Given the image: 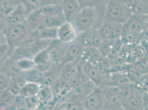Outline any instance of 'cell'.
I'll list each match as a JSON object with an SVG mask.
<instances>
[{
  "mask_svg": "<svg viewBox=\"0 0 148 110\" xmlns=\"http://www.w3.org/2000/svg\"><path fill=\"white\" fill-rule=\"evenodd\" d=\"M79 33L74 24L66 22L58 28V39L62 43H70L75 41Z\"/></svg>",
  "mask_w": 148,
  "mask_h": 110,
  "instance_id": "cell-11",
  "label": "cell"
},
{
  "mask_svg": "<svg viewBox=\"0 0 148 110\" xmlns=\"http://www.w3.org/2000/svg\"><path fill=\"white\" fill-rule=\"evenodd\" d=\"M80 68V65L77 62H68L64 63H62L60 78L69 81L78 73Z\"/></svg>",
  "mask_w": 148,
  "mask_h": 110,
  "instance_id": "cell-21",
  "label": "cell"
},
{
  "mask_svg": "<svg viewBox=\"0 0 148 110\" xmlns=\"http://www.w3.org/2000/svg\"><path fill=\"white\" fill-rule=\"evenodd\" d=\"M77 1H79V3H80L81 2V1H82V0H77Z\"/></svg>",
  "mask_w": 148,
  "mask_h": 110,
  "instance_id": "cell-54",
  "label": "cell"
},
{
  "mask_svg": "<svg viewBox=\"0 0 148 110\" xmlns=\"http://www.w3.org/2000/svg\"><path fill=\"white\" fill-rule=\"evenodd\" d=\"M133 14L148 16V6L141 0H123Z\"/></svg>",
  "mask_w": 148,
  "mask_h": 110,
  "instance_id": "cell-26",
  "label": "cell"
},
{
  "mask_svg": "<svg viewBox=\"0 0 148 110\" xmlns=\"http://www.w3.org/2000/svg\"><path fill=\"white\" fill-rule=\"evenodd\" d=\"M132 83L123 71H116L111 72L109 75L108 86L114 87L124 86Z\"/></svg>",
  "mask_w": 148,
  "mask_h": 110,
  "instance_id": "cell-22",
  "label": "cell"
},
{
  "mask_svg": "<svg viewBox=\"0 0 148 110\" xmlns=\"http://www.w3.org/2000/svg\"><path fill=\"white\" fill-rule=\"evenodd\" d=\"M42 17L43 14L40 9L27 15L24 25L31 35L39 29Z\"/></svg>",
  "mask_w": 148,
  "mask_h": 110,
  "instance_id": "cell-19",
  "label": "cell"
},
{
  "mask_svg": "<svg viewBox=\"0 0 148 110\" xmlns=\"http://www.w3.org/2000/svg\"><path fill=\"white\" fill-rule=\"evenodd\" d=\"M17 96L8 89L1 92L0 94V109L5 110L14 103Z\"/></svg>",
  "mask_w": 148,
  "mask_h": 110,
  "instance_id": "cell-30",
  "label": "cell"
},
{
  "mask_svg": "<svg viewBox=\"0 0 148 110\" xmlns=\"http://www.w3.org/2000/svg\"><path fill=\"white\" fill-rule=\"evenodd\" d=\"M141 1L148 6V0H141Z\"/></svg>",
  "mask_w": 148,
  "mask_h": 110,
  "instance_id": "cell-52",
  "label": "cell"
},
{
  "mask_svg": "<svg viewBox=\"0 0 148 110\" xmlns=\"http://www.w3.org/2000/svg\"><path fill=\"white\" fill-rule=\"evenodd\" d=\"M89 79L87 77L86 75L84 72V71L82 69V68L81 66L80 69L78 72V73L76 74V75L70 81H69V83L71 87L73 88V89L75 88H76L79 86L83 84L84 83H85L87 81H88Z\"/></svg>",
  "mask_w": 148,
  "mask_h": 110,
  "instance_id": "cell-38",
  "label": "cell"
},
{
  "mask_svg": "<svg viewBox=\"0 0 148 110\" xmlns=\"http://www.w3.org/2000/svg\"><path fill=\"white\" fill-rule=\"evenodd\" d=\"M27 82L35 83L38 85H43L44 73L35 67L31 70L23 72Z\"/></svg>",
  "mask_w": 148,
  "mask_h": 110,
  "instance_id": "cell-29",
  "label": "cell"
},
{
  "mask_svg": "<svg viewBox=\"0 0 148 110\" xmlns=\"http://www.w3.org/2000/svg\"><path fill=\"white\" fill-rule=\"evenodd\" d=\"M97 87V86L93 81L88 80L81 86L73 89V92L86 98L96 89Z\"/></svg>",
  "mask_w": 148,
  "mask_h": 110,
  "instance_id": "cell-33",
  "label": "cell"
},
{
  "mask_svg": "<svg viewBox=\"0 0 148 110\" xmlns=\"http://www.w3.org/2000/svg\"><path fill=\"white\" fill-rule=\"evenodd\" d=\"M62 6L66 22L71 23L82 8L77 0H62Z\"/></svg>",
  "mask_w": 148,
  "mask_h": 110,
  "instance_id": "cell-12",
  "label": "cell"
},
{
  "mask_svg": "<svg viewBox=\"0 0 148 110\" xmlns=\"http://www.w3.org/2000/svg\"><path fill=\"white\" fill-rule=\"evenodd\" d=\"M143 39H148V16L146 19L144 29L143 31Z\"/></svg>",
  "mask_w": 148,
  "mask_h": 110,
  "instance_id": "cell-47",
  "label": "cell"
},
{
  "mask_svg": "<svg viewBox=\"0 0 148 110\" xmlns=\"http://www.w3.org/2000/svg\"><path fill=\"white\" fill-rule=\"evenodd\" d=\"M143 100V107L148 105V92L142 94Z\"/></svg>",
  "mask_w": 148,
  "mask_h": 110,
  "instance_id": "cell-48",
  "label": "cell"
},
{
  "mask_svg": "<svg viewBox=\"0 0 148 110\" xmlns=\"http://www.w3.org/2000/svg\"><path fill=\"white\" fill-rule=\"evenodd\" d=\"M35 54L29 40L18 46L8 58L16 62L23 58H33Z\"/></svg>",
  "mask_w": 148,
  "mask_h": 110,
  "instance_id": "cell-13",
  "label": "cell"
},
{
  "mask_svg": "<svg viewBox=\"0 0 148 110\" xmlns=\"http://www.w3.org/2000/svg\"><path fill=\"white\" fill-rule=\"evenodd\" d=\"M21 3V1L14 0H0V14L7 16Z\"/></svg>",
  "mask_w": 148,
  "mask_h": 110,
  "instance_id": "cell-31",
  "label": "cell"
},
{
  "mask_svg": "<svg viewBox=\"0 0 148 110\" xmlns=\"http://www.w3.org/2000/svg\"><path fill=\"white\" fill-rule=\"evenodd\" d=\"M33 60L36 63V66L47 65L52 63L50 58L48 48L37 53L34 56Z\"/></svg>",
  "mask_w": 148,
  "mask_h": 110,
  "instance_id": "cell-37",
  "label": "cell"
},
{
  "mask_svg": "<svg viewBox=\"0 0 148 110\" xmlns=\"http://www.w3.org/2000/svg\"><path fill=\"white\" fill-rule=\"evenodd\" d=\"M62 0H40V6L49 5H62Z\"/></svg>",
  "mask_w": 148,
  "mask_h": 110,
  "instance_id": "cell-45",
  "label": "cell"
},
{
  "mask_svg": "<svg viewBox=\"0 0 148 110\" xmlns=\"http://www.w3.org/2000/svg\"><path fill=\"white\" fill-rule=\"evenodd\" d=\"M99 31L103 40H118L122 35V25L115 22H105Z\"/></svg>",
  "mask_w": 148,
  "mask_h": 110,
  "instance_id": "cell-9",
  "label": "cell"
},
{
  "mask_svg": "<svg viewBox=\"0 0 148 110\" xmlns=\"http://www.w3.org/2000/svg\"><path fill=\"white\" fill-rule=\"evenodd\" d=\"M10 56V49L7 43L0 45V67Z\"/></svg>",
  "mask_w": 148,
  "mask_h": 110,
  "instance_id": "cell-42",
  "label": "cell"
},
{
  "mask_svg": "<svg viewBox=\"0 0 148 110\" xmlns=\"http://www.w3.org/2000/svg\"><path fill=\"white\" fill-rule=\"evenodd\" d=\"M105 6L82 7L73 24L79 33L91 29H98L105 22Z\"/></svg>",
  "mask_w": 148,
  "mask_h": 110,
  "instance_id": "cell-1",
  "label": "cell"
},
{
  "mask_svg": "<svg viewBox=\"0 0 148 110\" xmlns=\"http://www.w3.org/2000/svg\"><path fill=\"white\" fill-rule=\"evenodd\" d=\"M0 72L5 74L10 78L18 76L23 72L19 69L16 62L8 58L0 67Z\"/></svg>",
  "mask_w": 148,
  "mask_h": 110,
  "instance_id": "cell-24",
  "label": "cell"
},
{
  "mask_svg": "<svg viewBox=\"0 0 148 110\" xmlns=\"http://www.w3.org/2000/svg\"><path fill=\"white\" fill-rule=\"evenodd\" d=\"M121 110H125V109H124L123 107V108H122V109H121Z\"/></svg>",
  "mask_w": 148,
  "mask_h": 110,
  "instance_id": "cell-55",
  "label": "cell"
},
{
  "mask_svg": "<svg viewBox=\"0 0 148 110\" xmlns=\"http://www.w3.org/2000/svg\"><path fill=\"white\" fill-rule=\"evenodd\" d=\"M4 34L9 46L10 55L19 45L31 40V34L24 24L8 26Z\"/></svg>",
  "mask_w": 148,
  "mask_h": 110,
  "instance_id": "cell-3",
  "label": "cell"
},
{
  "mask_svg": "<svg viewBox=\"0 0 148 110\" xmlns=\"http://www.w3.org/2000/svg\"><path fill=\"white\" fill-rule=\"evenodd\" d=\"M11 78L5 74L0 72V91H3L8 88Z\"/></svg>",
  "mask_w": 148,
  "mask_h": 110,
  "instance_id": "cell-44",
  "label": "cell"
},
{
  "mask_svg": "<svg viewBox=\"0 0 148 110\" xmlns=\"http://www.w3.org/2000/svg\"><path fill=\"white\" fill-rule=\"evenodd\" d=\"M62 63H53L49 69L44 73L43 85L52 86L60 78L62 72Z\"/></svg>",
  "mask_w": 148,
  "mask_h": 110,
  "instance_id": "cell-17",
  "label": "cell"
},
{
  "mask_svg": "<svg viewBox=\"0 0 148 110\" xmlns=\"http://www.w3.org/2000/svg\"><path fill=\"white\" fill-rule=\"evenodd\" d=\"M105 100V86L97 87L85 98V109L92 110H103Z\"/></svg>",
  "mask_w": 148,
  "mask_h": 110,
  "instance_id": "cell-6",
  "label": "cell"
},
{
  "mask_svg": "<svg viewBox=\"0 0 148 110\" xmlns=\"http://www.w3.org/2000/svg\"><path fill=\"white\" fill-rule=\"evenodd\" d=\"M54 95V100L59 103H63L70 95L73 91V88L69 82L59 78L56 82L50 86Z\"/></svg>",
  "mask_w": 148,
  "mask_h": 110,
  "instance_id": "cell-8",
  "label": "cell"
},
{
  "mask_svg": "<svg viewBox=\"0 0 148 110\" xmlns=\"http://www.w3.org/2000/svg\"><path fill=\"white\" fill-rule=\"evenodd\" d=\"M85 98L86 97L72 91L68 98L62 103L66 110H84Z\"/></svg>",
  "mask_w": 148,
  "mask_h": 110,
  "instance_id": "cell-14",
  "label": "cell"
},
{
  "mask_svg": "<svg viewBox=\"0 0 148 110\" xmlns=\"http://www.w3.org/2000/svg\"><path fill=\"white\" fill-rule=\"evenodd\" d=\"M40 87V85L35 83L27 82L21 89L19 95L25 98L36 96L37 95L39 92Z\"/></svg>",
  "mask_w": 148,
  "mask_h": 110,
  "instance_id": "cell-35",
  "label": "cell"
},
{
  "mask_svg": "<svg viewBox=\"0 0 148 110\" xmlns=\"http://www.w3.org/2000/svg\"><path fill=\"white\" fill-rule=\"evenodd\" d=\"M132 92L130 96L123 104L124 109L126 110H138L143 108V95L136 91L132 85Z\"/></svg>",
  "mask_w": 148,
  "mask_h": 110,
  "instance_id": "cell-18",
  "label": "cell"
},
{
  "mask_svg": "<svg viewBox=\"0 0 148 110\" xmlns=\"http://www.w3.org/2000/svg\"></svg>",
  "mask_w": 148,
  "mask_h": 110,
  "instance_id": "cell-59",
  "label": "cell"
},
{
  "mask_svg": "<svg viewBox=\"0 0 148 110\" xmlns=\"http://www.w3.org/2000/svg\"><path fill=\"white\" fill-rule=\"evenodd\" d=\"M27 13L23 6L20 3L13 11L6 17L8 26L24 24Z\"/></svg>",
  "mask_w": 148,
  "mask_h": 110,
  "instance_id": "cell-20",
  "label": "cell"
},
{
  "mask_svg": "<svg viewBox=\"0 0 148 110\" xmlns=\"http://www.w3.org/2000/svg\"><path fill=\"white\" fill-rule=\"evenodd\" d=\"M133 88L142 94L148 92V72L141 75L132 83Z\"/></svg>",
  "mask_w": 148,
  "mask_h": 110,
  "instance_id": "cell-34",
  "label": "cell"
},
{
  "mask_svg": "<svg viewBox=\"0 0 148 110\" xmlns=\"http://www.w3.org/2000/svg\"><path fill=\"white\" fill-rule=\"evenodd\" d=\"M17 66L22 72L28 71L36 67V63L33 58H23L16 61Z\"/></svg>",
  "mask_w": 148,
  "mask_h": 110,
  "instance_id": "cell-40",
  "label": "cell"
},
{
  "mask_svg": "<svg viewBox=\"0 0 148 110\" xmlns=\"http://www.w3.org/2000/svg\"><path fill=\"white\" fill-rule=\"evenodd\" d=\"M76 40L85 48L99 49L104 40L99 29H91L79 33Z\"/></svg>",
  "mask_w": 148,
  "mask_h": 110,
  "instance_id": "cell-4",
  "label": "cell"
},
{
  "mask_svg": "<svg viewBox=\"0 0 148 110\" xmlns=\"http://www.w3.org/2000/svg\"><path fill=\"white\" fill-rule=\"evenodd\" d=\"M7 43L6 38L3 33L0 31V45Z\"/></svg>",
  "mask_w": 148,
  "mask_h": 110,
  "instance_id": "cell-49",
  "label": "cell"
},
{
  "mask_svg": "<svg viewBox=\"0 0 148 110\" xmlns=\"http://www.w3.org/2000/svg\"><path fill=\"white\" fill-rule=\"evenodd\" d=\"M143 110H148V105L143 107Z\"/></svg>",
  "mask_w": 148,
  "mask_h": 110,
  "instance_id": "cell-53",
  "label": "cell"
},
{
  "mask_svg": "<svg viewBox=\"0 0 148 110\" xmlns=\"http://www.w3.org/2000/svg\"><path fill=\"white\" fill-rule=\"evenodd\" d=\"M66 22V20L64 14L57 17H46L43 15L39 29L45 28H59Z\"/></svg>",
  "mask_w": 148,
  "mask_h": 110,
  "instance_id": "cell-25",
  "label": "cell"
},
{
  "mask_svg": "<svg viewBox=\"0 0 148 110\" xmlns=\"http://www.w3.org/2000/svg\"><path fill=\"white\" fill-rule=\"evenodd\" d=\"M17 110H29L28 107H18Z\"/></svg>",
  "mask_w": 148,
  "mask_h": 110,
  "instance_id": "cell-51",
  "label": "cell"
},
{
  "mask_svg": "<svg viewBox=\"0 0 148 110\" xmlns=\"http://www.w3.org/2000/svg\"><path fill=\"white\" fill-rule=\"evenodd\" d=\"M14 1H21V0H14Z\"/></svg>",
  "mask_w": 148,
  "mask_h": 110,
  "instance_id": "cell-57",
  "label": "cell"
},
{
  "mask_svg": "<svg viewBox=\"0 0 148 110\" xmlns=\"http://www.w3.org/2000/svg\"><path fill=\"white\" fill-rule=\"evenodd\" d=\"M37 96L40 104H48L51 101L54 100L53 91L49 86H40Z\"/></svg>",
  "mask_w": 148,
  "mask_h": 110,
  "instance_id": "cell-32",
  "label": "cell"
},
{
  "mask_svg": "<svg viewBox=\"0 0 148 110\" xmlns=\"http://www.w3.org/2000/svg\"><path fill=\"white\" fill-rule=\"evenodd\" d=\"M27 83L23 72L18 76L11 78L10 83L8 88L9 91L12 92L16 96H18L23 86Z\"/></svg>",
  "mask_w": 148,
  "mask_h": 110,
  "instance_id": "cell-27",
  "label": "cell"
},
{
  "mask_svg": "<svg viewBox=\"0 0 148 110\" xmlns=\"http://www.w3.org/2000/svg\"><path fill=\"white\" fill-rule=\"evenodd\" d=\"M132 14L123 0H109L105 7V22L123 25Z\"/></svg>",
  "mask_w": 148,
  "mask_h": 110,
  "instance_id": "cell-2",
  "label": "cell"
},
{
  "mask_svg": "<svg viewBox=\"0 0 148 110\" xmlns=\"http://www.w3.org/2000/svg\"><path fill=\"white\" fill-rule=\"evenodd\" d=\"M17 109H18V107L16 104V103L14 102V103L12 105H11V106H10L9 107L7 108L4 110H17Z\"/></svg>",
  "mask_w": 148,
  "mask_h": 110,
  "instance_id": "cell-50",
  "label": "cell"
},
{
  "mask_svg": "<svg viewBox=\"0 0 148 110\" xmlns=\"http://www.w3.org/2000/svg\"><path fill=\"white\" fill-rule=\"evenodd\" d=\"M21 3L25 7L27 15L41 8L40 0H21Z\"/></svg>",
  "mask_w": 148,
  "mask_h": 110,
  "instance_id": "cell-39",
  "label": "cell"
},
{
  "mask_svg": "<svg viewBox=\"0 0 148 110\" xmlns=\"http://www.w3.org/2000/svg\"><path fill=\"white\" fill-rule=\"evenodd\" d=\"M58 28H45L38 29L31 35L32 39H44L53 40L58 39Z\"/></svg>",
  "mask_w": 148,
  "mask_h": 110,
  "instance_id": "cell-23",
  "label": "cell"
},
{
  "mask_svg": "<svg viewBox=\"0 0 148 110\" xmlns=\"http://www.w3.org/2000/svg\"><path fill=\"white\" fill-rule=\"evenodd\" d=\"M80 65L88 79L93 81L97 87L108 86L110 74L101 73L95 65L89 62H84Z\"/></svg>",
  "mask_w": 148,
  "mask_h": 110,
  "instance_id": "cell-5",
  "label": "cell"
},
{
  "mask_svg": "<svg viewBox=\"0 0 148 110\" xmlns=\"http://www.w3.org/2000/svg\"><path fill=\"white\" fill-rule=\"evenodd\" d=\"M44 16L57 17L63 14L62 5H49L40 8Z\"/></svg>",
  "mask_w": 148,
  "mask_h": 110,
  "instance_id": "cell-36",
  "label": "cell"
},
{
  "mask_svg": "<svg viewBox=\"0 0 148 110\" xmlns=\"http://www.w3.org/2000/svg\"><path fill=\"white\" fill-rule=\"evenodd\" d=\"M109 0H82L80 3L81 7H98L105 6Z\"/></svg>",
  "mask_w": 148,
  "mask_h": 110,
  "instance_id": "cell-41",
  "label": "cell"
},
{
  "mask_svg": "<svg viewBox=\"0 0 148 110\" xmlns=\"http://www.w3.org/2000/svg\"><path fill=\"white\" fill-rule=\"evenodd\" d=\"M143 110V108H142V109H140V110Z\"/></svg>",
  "mask_w": 148,
  "mask_h": 110,
  "instance_id": "cell-56",
  "label": "cell"
},
{
  "mask_svg": "<svg viewBox=\"0 0 148 110\" xmlns=\"http://www.w3.org/2000/svg\"><path fill=\"white\" fill-rule=\"evenodd\" d=\"M147 16L145 15L132 14L130 18L122 25V31L143 34Z\"/></svg>",
  "mask_w": 148,
  "mask_h": 110,
  "instance_id": "cell-10",
  "label": "cell"
},
{
  "mask_svg": "<svg viewBox=\"0 0 148 110\" xmlns=\"http://www.w3.org/2000/svg\"><path fill=\"white\" fill-rule=\"evenodd\" d=\"M26 98V106L29 110H35L40 104L37 95Z\"/></svg>",
  "mask_w": 148,
  "mask_h": 110,
  "instance_id": "cell-43",
  "label": "cell"
},
{
  "mask_svg": "<svg viewBox=\"0 0 148 110\" xmlns=\"http://www.w3.org/2000/svg\"><path fill=\"white\" fill-rule=\"evenodd\" d=\"M8 25L7 20L6 16L0 14V31L5 33Z\"/></svg>",
  "mask_w": 148,
  "mask_h": 110,
  "instance_id": "cell-46",
  "label": "cell"
},
{
  "mask_svg": "<svg viewBox=\"0 0 148 110\" xmlns=\"http://www.w3.org/2000/svg\"><path fill=\"white\" fill-rule=\"evenodd\" d=\"M109 88L111 91L113 92L121 101L123 104L130 96L133 89L132 83L124 86Z\"/></svg>",
  "mask_w": 148,
  "mask_h": 110,
  "instance_id": "cell-28",
  "label": "cell"
},
{
  "mask_svg": "<svg viewBox=\"0 0 148 110\" xmlns=\"http://www.w3.org/2000/svg\"><path fill=\"white\" fill-rule=\"evenodd\" d=\"M84 49L85 48L76 40L69 43L62 63L68 62L78 63L83 54Z\"/></svg>",
  "mask_w": 148,
  "mask_h": 110,
  "instance_id": "cell-15",
  "label": "cell"
},
{
  "mask_svg": "<svg viewBox=\"0 0 148 110\" xmlns=\"http://www.w3.org/2000/svg\"><path fill=\"white\" fill-rule=\"evenodd\" d=\"M69 45V43H62L58 39L52 40L48 48L52 63H63Z\"/></svg>",
  "mask_w": 148,
  "mask_h": 110,
  "instance_id": "cell-7",
  "label": "cell"
},
{
  "mask_svg": "<svg viewBox=\"0 0 148 110\" xmlns=\"http://www.w3.org/2000/svg\"><path fill=\"white\" fill-rule=\"evenodd\" d=\"M2 92V91H0V94H1V92Z\"/></svg>",
  "mask_w": 148,
  "mask_h": 110,
  "instance_id": "cell-58",
  "label": "cell"
},
{
  "mask_svg": "<svg viewBox=\"0 0 148 110\" xmlns=\"http://www.w3.org/2000/svg\"><path fill=\"white\" fill-rule=\"evenodd\" d=\"M123 104L108 86H105V100L103 110H121Z\"/></svg>",
  "mask_w": 148,
  "mask_h": 110,
  "instance_id": "cell-16",
  "label": "cell"
}]
</instances>
